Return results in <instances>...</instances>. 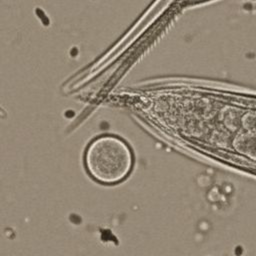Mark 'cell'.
Listing matches in <instances>:
<instances>
[{
    "mask_svg": "<svg viewBox=\"0 0 256 256\" xmlns=\"http://www.w3.org/2000/svg\"><path fill=\"white\" fill-rule=\"evenodd\" d=\"M84 165L89 175L103 184H115L128 176L133 166L130 146L120 137L103 134L87 145Z\"/></svg>",
    "mask_w": 256,
    "mask_h": 256,
    "instance_id": "obj_1",
    "label": "cell"
}]
</instances>
